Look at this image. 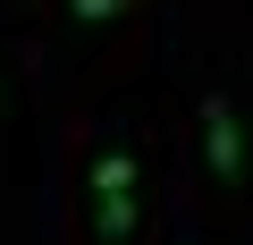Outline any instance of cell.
Here are the masks:
<instances>
[{"instance_id": "1", "label": "cell", "mask_w": 253, "mask_h": 245, "mask_svg": "<svg viewBox=\"0 0 253 245\" xmlns=\"http://www.w3.org/2000/svg\"><path fill=\"white\" fill-rule=\"evenodd\" d=\"M84 195H93V237L101 245H126V237H135V152H126L118 136L93 152V169H84Z\"/></svg>"}, {"instance_id": "2", "label": "cell", "mask_w": 253, "mask_h": 245, "mask_svg": "<svg viewBox=\"0 0 253 245\" xmlns=\"http://www.w3.org/2000/svg\"><path fill=\"white\" fill-rule=\"evenodd\" d=\"M203 161H211L219 195H236V186H245V118H236V101H228V93H203Z\"/></svg>"}, {"instance_id": "3", "label": "cell", "mask_w": 253, "mask_h": 245, "mask_svg": "<svg viewBox=\"0 0 253 245\" xmlns=\"http://www.w3.org/2000/svg\"><path fill=\"white\" fill-rule=\"evenodd\" d=\"M126 9H135V0H68L76 26H110V17H126Z\"/></svg>"}]
</instances>
